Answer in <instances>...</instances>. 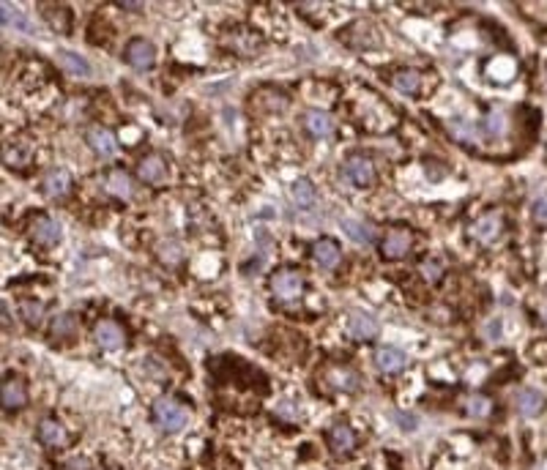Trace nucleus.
Wrapping results in <instances>:
<instances>
[{"label": "nucleus", "mask_w": 547, "mask_h": 470, "mask_svg": "<svg viewBox=\"0 0 547 470\" xmlns=\"http://www.w3.org/2000/svg\"><path fill=\"white\" fill-rule=\"evenodd\" d=\"M153 418L165 432H181L189 424V410L172 396H159L153 405Z\"/></svg>", "instance_id": "obj_1"}, {"label": "nucleus", "mask_w": 547, "mask_h": 470, "mask_svg": "<svg viewBox=\"0 0 547 470\" xmlns=\"http://www.w3.org/2000/svg\"><path fill=\"white\" fill-rule=\"evenodd\" d=\"M271 290L279 301H295L304 293V279L295 271L282 268V271H276L271 276Z\"/></svg>", "instance_id": "obj_2"}, {"label": "nucleus", "mask_w": 547, "mask_h": 470, "mask_svg": "<svg viewBox=\"0 0 547 470\" xmlns=\"http://www.w3.org/2000/svg\"><path fill=\"white\" fill-rule=\"evenodd\" d=\"M124 55H127L129 66H134L137 71H146V69H151L156 63V49L146 39H131L127 44V52Z\"/></svg>", "instance_id": "obj_3"}, {"label": "nucleus", "mask_w": 547, "mask_h": 470, "mask_svg": "<svg viewBox=\"0 0 547 470\" xmlns=\"http://www.w3.org/2000/svg\"><path fill=\"white\" fill-rule=\"evenodd\" d=\"M137 175H140V181L148 186L165 184V178H167V162H165L159 153H151L146 159H140V164H137Z\"/></svg>", "instance_id": "obj_4"}, {"label": "nucleus", "mask_w": 547, "mask_h": 470, "mask_svg": "<svg viewBox=\"0 0 547 470\" xmlns=\"http://www.w3.org/2000/svg\"><path fill=\"white\" fill-rule=\"evenodd\" d=\"M93 339H96V345L102 350H121L127 345V336H124V331L118 323H112V320H105V323H99V326L93 328Z\"/></svg>", "instance_id": "obj_5"}, {"label": "nucleus", "mask_w": 547, "mask_h": 470, "mask_svg": "<svg viewBox=\"0 0 547 470\" xmlns=\"http://www.w3.org/2000/svg\"><path fill=\"white\" fill-rule=\"evenodd\" d=\"M345 178L353 186H370L375 181V170L367 156H351L345 162Z\"/></svg>", "instance_id": "obj_6"}, {"label": "nucleus", "mask_w": 547, "mask_h": 470, "mask_svg": "<svg viewBox=\"0 0 547 470\" xmlns=\"http://www.w3.org/2000/svg\"><path fill=\"white\" fill-rule=\"evenodd\" d=\"M85 140H88V145H90L93 153H99V156H105V159L107 156H112L115 148H118L115 134H112L110 129H105V126H90L88 134H85Z\"/></svg>", "instance_id": "obj_7"}, {"label": "nucleus", "mask_w": 547, "mask_h": 470, "mask_svg": "<svg viewBox=\"0 0 547 470\" xmlns=\"http://www.w3.org/2000/svg\"><path fill=\"white\" fill-rule=\"evenodd\" d=\"M30 235H33L36 244L55 246L61 241V225L55 219H49V216H36L33 225H30Z\"/></svg>", "instance_id": "obj_8"}, {"label": "nucleus", "mask_w": 547, "mask_h": 470, "mask_svg": "<svg viewBox=\"0 0 547 470\" xmlns=\"http://www.w3.org/2000/svg\"><path fill=\"white\" fill-rule=\"evenodd\" d=\"M375 364L383 375H397L402 369L408 367V356L402 353L400 348H392V345H383V348L375 353Z\"/></svg>", "instance_id": "obj_9"}, {"label": "nucleus", "mask_w": 547, "mask_h": 470, "mask_svg": "<svg viewBox=\"0 0 547 470\" xmlns=\"http://www.w3.org/2000/svg\"><path fill=\"white\" fill-rule=\"evenodd\" d=\"M408 249H411V235L405 230H389V235L380 244V254L386 260H400L408 254Z\"/></svg>", "instance_id": "obj_10"}, {"label": "nucleus", "mask_w": 547, "mask_h": 470, "mask_svg": "<svg viewBox=\"0 0 547 470\" xmlns=\"http://www.w3.org/2000/svg\"><path fill=\"white\" fill-rule=\"evenodd\" d=\"M514 408H517L520 416H526V418H536L545 410V396L534 389H523L517 391V396H514Z\"/></svg>", "instance_id": "obj_11"}, {"label": "nucleus", "mask_w": 547, "mask_h": 470, "mask_svg": "<svg viewBox=\"0 0 547 470\" xmlns=\"http://www.w3.org/2000/svg\"><path fill=\"white\" fill-rule=\"evenodd\" d=\"M3 159H6V164L8 167H17V170H22V167H28L30 164V159H33V143L30 140H11V143L6 145V151H3Z\"/></svg>", "instance_id": "obj_12"}, {"label": "nucleus", "mask_w": 547, "mask_h": 470, "mask_svg": "<svg viewBox=\"0 0 547 470\" xmlns=\"http://www.w3.org/2000/svg\"><path fill=\"white\" fill-rule=\"evenodd\" d=\"M228 47L241 58H252L260 49V39L254 36V30H233L228 36Z\"/></svg>", "instance_id": "obj_13"}, {"label": "nucleus", "mask_w": 547, "mask_h": 470, "mask_svg": "<svg viewBox=\"0 0 547 470\" xmlns=\"http://www.w3.org/2000/svg\"><path fill=\"white\" fill-rule=\"evenodd\" d=\"M348 331H351L353 339L367 342V339H375V336H378V323H375V317H370V315H364V312H356V315H351Z\"/></svg>", "instance_id": "obj_14"}, {"label": "nucleus", "mask_w": 547, "mask_h": 470, "mask_svg": "<svg viewBox=\"0 0 547 470\" xmlns=\"http://www.w3.org/2000/svg\"><path fill=\"white\" fill-rule=\"evenodd\" d=\"M69 189H71V175L66 172V170H52L47 178H44V194L47 197H52V200H61L69 194Z\"/></svg>", "instance_id": "obj_15"}, {"label": "nucleus", "mask_w": 547, "mask_h": 470, "mask_svg": "<svg viewBox=\"0 0 547 470\" xmlns=\"http://www.w3.org/2000/svg\"><path fill=\"white\" fill-rule=\"evenodd\" d=\"M0 394H3V408L6 410H20L28 402V391H25V386H22L17 377H6Z\"/></svg>", "instance_id": "obj_16"}, {"label": "nucleus", "mask_w": 547, "mask_h": 470, "mask_svg": "<svg viewBox=\"0 0 547 470\" xmlns=\"http://www.w3.org/2000/svg\"><path fill=\"white\" fill-rule=\"evenodd\" d=\"M312 254H315L317 266H323V268H334V266H339V260H342L339 244L337 241H331V238H320V241L312 246Z\"/></svg>", "instance_id": "obj_17"}, {"label": "nucleus", "mask_w": 547, "mask_h": 470, "mask_svg": "<svg viewBox=\"0 0 547 470\" xmlns=\"http://www.w3.org/2000/svg\"><path fill=\"white\" fill-rule=\"evenodd\" d=\"M471 235H474L476 241H482V244H493V241L501 235V216H493V213L482 216L476 225L471 227Z\"/></svg>", "instance_id": "obj_18"}, {"label": "nucleus", "mask_w": 547, "mask_h": 470, "mask_svg": "<svg viewBox=\"0 0 547 470\" xmlns=\"http://www.w3.org/2000/svg\"><path fill=\"white\" fill-rule=\"evenodd\" d=\"M304 126H307V131H310L312 137H331V134H334V121H331V115H326V112H320V110H310V112L304 115Z\"/></svg>", "instance_id": "obj_19"}, {"label": "nucleus", "mask_w": 547, "mask_h": 470, "mask_svg": "<svg viewBox=\"0 0 547 470\" xmlns=\"http://www.w3.org/2000/svg\"><path fill=\"white\" fill-rule=\"evenodd\" d=\"M290 200L301 211L312 208L315 205V186H312V181L310 178H295L293 184H290Z\"/></svg>", "instance_id": "obj_20"}, {"label": "nucleus", "mask_w": 547, "mask_h": 470, "mask_svg": "<svg viewBox=\"0 0 547 470\" xmlns=\"http://www.w3.org/2000/svg\"><path fill=\"white\" fill-rule=\"evenodd\" d=\"M0 20H3L6 28H14V30H22V33H36L30 20L22 14L17 6H11V3H3L0 6Z\"/></svg>", "instance_id": "obj_21"}, {"label": "nucleus", "mask_w": 547, "mask_h": 470, "mask_svg": "<svg viewBox=\"0 0 547 470\" xmlns=\"http://www.w3.org/2000/svg\"><path fill=\"white\" fill-rule=\"evenodd\" d=\"M105 186H107V192H110L112 197H118V200H129L131 192H134V189H131V178H129L124 170H112V172L107 175Z\"/></svg>", "instance_id": "obj_22"}, {"label": "nucleus", "mask_w": 547, "mask_h": 470, "mask_svg": "<svg viewBox=\"0 0 547 470\" xmlns=\"http://www.w3.org/2000/svg\"><path fill=\"white\" fill-rule=\"evenodd\" d=\"M58 63H61V69L69 71L71 77H90V63L85 61L83 55H74L69 49H61L58 52Z\"/></svg>", "instance_id": "obj_23"}, {"label": "nucleus", "mask_w": 547, "mask_h": 470, "mask_svg": "<svg viewBox=\"0 0 547 470\" xmlns=\"http://www.w3.org/2000/svg\"><path fill=\"white\" fill-rule=\"evenodd\" d=\"M342 230L348 233L351 241L356 244H372L375 241V230L367 225V222H358V219H342Z\"/></svg>", "instance_id": "obj_24"}, {"label": "nucleus", "mask_w": 547, "mask_h": 470, "mask_svg": "<svg viewBox=\"0 0 547 470\" xmlns=\"http://www.w3.org/2000/svg\"><path fill=\"white\" fill-rule=\"evenodd\" d=\"M392 85H394L400 93L413 96V93H419V88H421V74L416 69H400V71L392 77Z\"/></svg>", "instance_id": "obj_25"}, {"label": "nucleus", "mask_w": 547, "mask_h": 470, "mask_svg": "<svg viewBox=\"0 0 547 470\" xmlns=\"http://www.w3.org/2000/svg\"><path fill=\"white\" fill-rule=\"evenodd\" d=\"M329 440H331V449L337 451V454H348V451L356 446V435L351 432V427H345V424L331 427V432H329Z\"/></svg>", "instance_id": "obj_26"}, {"label": "nucleus", "mask_w": 547, "mask_h": 470, "mask_svg": "<svg viewBox=\"0 0 547 470\" xmlns=\"http://www.w3.org/2000/svg\"><path fill=\"white\" fill-rule=\"evenodd\" d=\"M49 334H52V339H71V336H77V317L69 315V312L58 315L52 328H49Z\"/></svg>", "instance_id": "obj_27"}, {"label": "nucleus", "mask_w": 547, "mask_h": 470, "mask_svg": "<svg viewBox=\"0 0 547 470\" xmlns=\"http://www.w3.org/2000/svg\"><path fill=\"white\" fill-rule=\"evenodd\" d=\"M39 437H42V443H47V446H61L66 440V432L58 421L47 418V421L39 424Z\"/></svg>", "instance_id": "obj_28"}, {"label": "nucleus", "mask_w": 547, "mask_h": 470, "mask_svg": "<svg viewBox=\"0 0 547 470\" xmlns=\"http://www.w3.org/2000/svg\"><path fill=\"white\" fill-rule=\"evenodd\" d=\"M44 17L47 22L55 28V30H69V22H71V11L66 6H44Z\"/></svg>", "instance_id": "obj_29"}, {"label": "nucleus", "mask_w": 547, "mask_h": 470, "mask_svg": "<svg viewBox=\"0 0 547 470\" xmlns=\"http://www.w3.org/2000/svg\"><path fill=\"white\" fill-rule=\"evenodd\" d=\"M504 131H506L504 110H493V112L484 118V134H487V137H504Z\"/></svg>", "instance_id": "obj_30"}, {"label": "nucleus", "mask_w": 547, "mask_h": 470, "mask_svg": "<svg viewBox=\"0 0 547 470\" xmlns=\"http://www.w3.org/2000/svg\"><path fill=\"white\" fill-rule=\"evenodd\" d=\"M20 315L25 317V323L36 326V323L42 320V315H44V304H42V301H22V304H20Z\"/></svg>", "instance_id": "obj_31"}, {"label": "nucleus", "mask_w": 547, "mask_h": 470, "mask_svg": "<svg viewBox=\"0 0 547 470\" xmlns=\"http://www.w3.org/2000/svg\"><path fill=\"white\" fill-rule=\"evenodd\" d=\"M449 129H452V134L460 140V143L465 145H471L474 143V137H476V131H474V126L471 123H465V121H452L449 123Z\"/></svg>", "instance_id": "obj_32"}, {"label": "nucleus", "mask_w": 547, "mask_h": 470, "mask_svg": "<svg viewBox=\"0 0 547 470\" xmlns=\"http://www.w3.org/2000/svg\"><path fill=\"white\" fill-rule=\"evenodd\" d=\"M331 380H334V386L342 391H353L358 383V377L353 372H348V369H339V372H331Z\"/></svg>", "instance_id": "obj_33"}, {"label": "nucleus", "mask_w": 547, "mask_h": 470, "mask_svg": "<svg viewBox=\"0 0 547 470\" xmlns=\"http://www.w3.org/2000/svg\"><path fill=\"white\" fill-rule=\"evenodd\" d=\"M490 410H493V402L484 399V396H471V399H468V413L476 416V418H484Z\"/></svg>", "instance_id": "obj_34"}, {"label": "nucleus", "mask_w": 547, "mask_h": 470, "mask_svg": "<svg viewBox=\"0 0 547 470\" xmlns=\"http://www.w3.org/2000/svg\"><path fill=\"white\" fill-rule=\"evenodd\" d=\"M159 257H162L165 263H178V260H181L178 244H175V241H167V244H162V246H159Z\"/></svg>", "instance_id": "obj_35"}, {"label": "nucleus", "mask_w": 547, "mask_h": 470, "mask_svg": "<svg viewBox=\"0 0 547 470\" xmlns=\"http://www.w3.org/2000/svg\"><path fill=\"white\" fill-rule=\"evenodd\" d=\"M443 274V268L435 263V260H427V263H421V276L427 279V282H438Z\"/></svg>", "instance_id": "obj_36"}, {"label": "nucleus", "mask_w": 547, "mask_h": 470, "mask_svg": "<svg viewBox=\"0 0 547 470\" xmlns=\"http://www.w3.org/2000/svg\"><path fill=\"white\" fill-rule=\"evenodd\" d=\"M534 216L539 219V222H547V197H539V200H534Z\"/></svg>", "instance_id": "obj_37"}, {"label": "nucleus", "mask_w": 547, "mask_h": 470, "mask_svg": "<svg viewBox=\"0 0 547 470\" xmlns=\"http://www.w3.org/2000/svg\"><path fill=\"white\" fill-rule=\"evenodd\" d=\"M64 470H88V462L85 459H71V462H66Z\"/></svg>", "instance_id": "obj_38"}, {"label": "nucleus", "mask_w": 547, "mask_h": 470, "mask_svg": "<svg viewBox=\"0 0 547 470\" xmlns=\"http://www.w3.org/2000/svg\"><path fill=\"white\" fill-rule=\"evenodd\" d=\"M484 331H487V336L498 339V334H501V323H498V320H495V323H487V328H484Z\"/></svg>", "instance_id": "obj_39"}, {"label": "nucleus", "mask_w": 547, "mask_h": 470, "mask_svg": "<svg viewBox=\"0 0 547 470\" xmlns=\"http://www.w3.org/2000/svg\"><path fill=\"white\" fill-rule=\"evenodd\" d=\"M121 8H131V11H137V8H143L140 3H121Z\"/></svg>", "instance_id": "obj_40"}]
</instances>
